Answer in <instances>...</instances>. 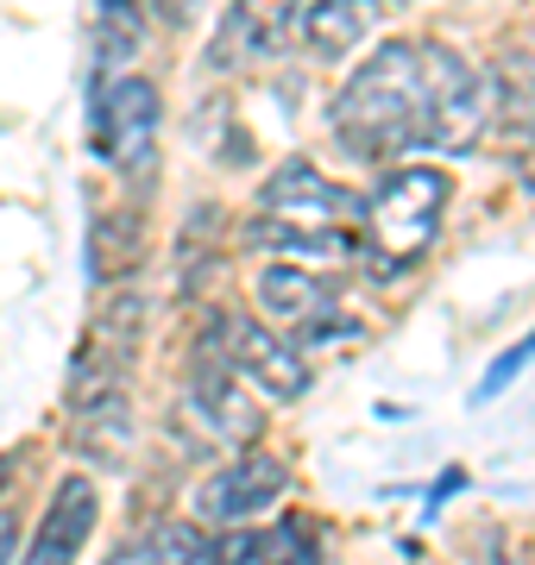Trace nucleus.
Masks as SVG:
<instances>
[{
  "label": "nucleus",
  "mask_w": 535,
  "mask_h": 565,
  "mask_svg": "<svg viewBox=\"0 0 535 565\" xmlns=\"http://www.w3.org/2000/svg\"><path fill=\"white\" fill-rule=\"evenodd\" d=\"M328 120L334 139L366 163H385L410 145L466 151L492 120V82L441 44H385L353 70Z\"/></svg>",
  "instance_id": "obj_1"
},
{
  "label": "nucleus",
  "mask_w": 535,
  "mask_h": 565,
  "mask_svg": "<svg viewBox=\"0 0 535 565\" xmlns=\"http://www.w3.org/2000/svg\"><path fill=\"white\" fill-rule=\"evenodd\" d=\"M371 233V252L385 258V270H410L441 233L448 214V177L441 170H397L371 189V202L359 207Z\"/></svg>",
  "instance_id": "obj_2"
},
{
  "label": "nucleus",
  "mask_w": 535,
  "mask_h": 565,
  "mask_svg": "<svg viewBox=\"0 0 535 565\" xmlns=\"http://www.w3.org/2000/svg\"><path fill=\"white\" fill-rule=\"evenodd\" d=\"M88 139L114 170H145L151 145H158V88L145 76L102 82L95 107H88Z\"/></svg>",
  "instance_id": "obj_3"
},
{
  "label": "nucleus",
  "mask_w": 535,
  "mask_h": 565,
  "mask_svg": "<svg viewBox=\"0 0 535 565\" xmlns=\"http://www.w3.org/2000/svg\"><path fill=\"white\" fill-rule=\"evenodd\" d=\"M202 345L233 371V377H259L271 396H303V390H310V371L296 359V345H284L271 327L246 321V315H221V321L208 327Z\"/></svg>",
  "instance_id": "obj_4"
},
{
  "label": "nucleus",
  "mask_w": 535,
  "mask_h": 565,
  "mask_svg": "<svg viewBox=\"0 0 535 565\" xmlns=\"http://www.w3.org/2000/svg\"><path fill=\"white\" fill-rule=\"evenodd\" d=\"M290 490V465L271 459V452H246V459H233L227 471H214L202 490H196V509H202L208 522H240L252 509L277 503Z\"/></svg>",
  "instance_id": "obj_5"
},
{
  "label": "nucleus",
  "mask_w": 535,
  "mask_h": 565,
  "mask_svg": "<svg viewBox=\"0 0 535 565\" xmlns=\"http://www.w3.org/2000/svg\"><path fill=\"white\" fill-rule=\"evenodd\" d=\"M259 207H265V214H277V221L303 226V221H340V214H353V207H359V195H347L340 182H328L310 158H290V163H277V170L265 177Z\"/></svg>",
  "instance_id": "obj_6"
},
{
  "label": "nucleus",
  "mask_w": 535,
  "mask_h": 565,
  "mask_svg": "<svg viewBox=\"0 0 535 565\" xmlns=\"http://www.w3.org/2000/svg\"><path fill=\"white\" fill-rule=\"evenodd\" d=\"M95 509H102V497H95L88 478H63L57 497H51V509H44L39 541H32L25 565H76L83 546H88V534H95Z\"/></svg>",
  "instance_id": "obj_7"
},
{
  "label": "nucleus",
  "mask_w": 535,
  "mask_h": 565,
  "mask_svg": "<svg viewBox=\"0 0 535 565\" xmlns=\"http://www.w3.org/2000/svg\"><path fill=\"white\" fill-rule=\"evenodd\" d=\"M259 308L277 315L296 333H334V282L315 277V270H296V264H271L259 270Z\"/></svg>",
  "instance_id": "obj_8"
},
{
  "label": "nucleus",
  "mask_w": 535,
  "mask_h": 565,
  "mask_svg": "<svg viewBox=\"0 0 535 565\" xmlns=\"http://www.w3.org/2000/svg\"><path fill=\"white\" fill-rule=\"evenodd\" d=\"M189 422H202L214 440L227 446H246L252 434H259V408L240 396V384H233V371H227L214 352L202 345V371H196V384H189Z\"/></svg>",
  "instance_id": "obj_9"
},
{
  "label": "nucleus",
  "mask_w": 535,
  "mask_h": 565,
  "mask_svg": "<svg viewBox=\"0 0 535 565\" xmlns=\"http://www.w3.org/2000/svg\"><path fill=\"white\" fill-rule=\"evenodd\" d=\"M145 258V221L139 207H107L102 221H95V233H88V277H120V270H133V264Z\"/></svg>",
  "instance_id": "obj_10"
},
{
  "label": "nucleus",
  "mask_w": 535,
  "mask_h": 565,
  "mask_svg": "<svg viewBox=\"0 0 535 565\" xmlns=\"http://www.w3.org/2000/svg\"><path fill=\"white\" fill-rule=\"evenodd\" d=\"M366 7H347V0H315L303 7V25H296V39L310 44L315 57H347L353 44L366 39Z\"/></svg>",
  "instance_id": "obj_11"
},
{
  "label": "nucleus",
  "mask_w": 535,
  "mask_h": 565,
  "mask_svg": "<svg viewBox=\"0 0 535 565\" xmlns=\"http://www.w3.org/2000/svg\"><path fill=\"white\" fill-rule=\"evenodd\" d=\"M246 239L277 245L290 258H353V245H359L340 226H246Z\"/></svg>",
  "instance_id": "obj_12"
},
{
  "label": "nucleus",
  "mask_w": 535,
  "mask_h": 565,
  "mask_svg": "<svg viewBox=\"0 0 535 565\" xmlns=\"http://www.w3.org/2000/svg\"><path fill=\"white\" fill-rule=\"evenodd\" d=\"M126 427H133V415H126L120 390H114V396H102V403H83V408H76V446H95V452H107V465H120Z\"/></svg>",
  "instance_id": "obj_13"
},
{
  "label": "nucleus",
  "mask_w": 535,
  "mask_h": 565,
  "mask_svg": "<svg viewBox=\"0 0 535 565\" xmlns=\"http://www.w3.org/2000/svg\"><path fill=\"white\" fill-rule=\"evenodd\" d=\"M240 565H315V527L277 522L265 534H246V559Z\"/></svg>",
  "instance_id": "obj_14"
},
{
  "label": "nucleus",
  "mask_w": 535,
  "mask_h": 565,
  "mask_svg": "<svg viewBox=\"0 0 535 565\" xmlns=\"http://www.w3.org/2000/svg\"><path fill=\"white\" fill-rule=\"evenodd\" d=\"M196 546H202V534H189V527H158V534L120 546L107 565H189L196 559Z\"/></svg>",
  "instance_id": "obj_15"
},
{
  "label": "nucleus",
  "mask_w": 535,
  "mask_h": 565,
  "mask_svg": "<svg viewBox=\"0 0 535 565\" xmlns=\"http://www.w3.org/2000/svg\"><path fill=\"white\" fill-rule=\"evenodd\" d=\"M529 359H535V333H529L523 345H511V352H504V359H497L492 371H485V384H479V396H497V390L511 384V377H516V371H523Z\"/></svg>",
  "instance_id": "obj_16"
},
{
  "label": "nucleus",
  "mask_w": 535,
  "mask_h": 565,
  "mask_svg": "<svg viewBox=\"0 0 535 565\" xmlns=\"http://www.w3.org/2000/svg\"><path fill=\"white\" fill-rule=\"evenodd\" d=\"M13 541H20V522H13V509H0V565L13 559Z\"/></svg>",
  "instance_id": "obj_17"
},
{
  "label": "nucleus",
  "mask_w": 535,
  "mask_h": 565,
  "mask_svg": "<svg viewBox=\"0 0 535 565\" xmlns=\"http://www.w3.org/2000/svg\"><path fill=\"white\" fill-rule=\"evenodd\" d=\"M0 484H7V459H0Z\"/></svg>",
  "instance_id": "obj_18"
},
{
  "label": "nucleus",
  "mask_w": 535,
  "mask_h": 565,
  "mask_svg": "<svg viewBox=\"0 0 535 565\" xmlns=\"http://www.w3.org/2000/svg\"><path fill=\"white\" fill-rule=\"evenodd\" d=\"M497 565H523V559H497Z\"/></svg>",
  "instance_id": "obj_19"
}]
</instances>
